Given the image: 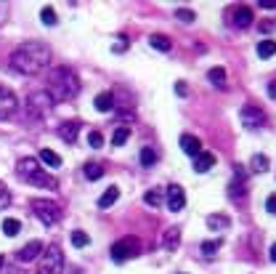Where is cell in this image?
I'll return each instance as SVG.
<instances>
[{"label": "cell", "instance_id": "25", "mask_svg": "<svg viewBox=\"0 0 276 274\" xmlns=\"http://www.w3.org/2000/svg\"><path fill=\"white\" fill-rule=\"evenodd\" d=\"M104 176V165L101 162H88L85 165V178L88 181H96V178H101Z\"/></svg>", "mask_w": 276, "mask_h": 274}, {"label": "cell", "instance_id": "35", "mask_svg": "<svg viewBox=\"0 0 276 274\" xmlns=\"http://www.w3.org/2000/svg\"><path fill=\"white\" fill-rule=\"evenodd\" d=\"M8 205H11V192L3 181H0V208H8Z\"/></svg>", "mask_w": 276, "mask_h": 274}, {"label": "cell", "instance_id": "3", "mask_svg": "<svg viewBox=\"0 0 276 274\" xmlns=\"http://www.w3.org/2000/svg\"><path fill=\"white\" fill-rule=\"evenodd\" d=\"M16 176L22 181H27V184H32V187H43V189H58V178L51 176V173H45V168L37 162V157H24L16 162Z\"/></svg>", "mask_w": 276, "mask_h": 274}, {"label": "cell", "instance_id": "16", "mask_svg": "<svg viewBox=\"0 0 276 274\" xmlns=\"http://www.w3.org/2000/svg\"><path fill=\"white\" fill-rule=\"evenodd\" d=\"M212 165H215V155H212V152H202L199 157H194V171L196 173H207Z\"/></svg>", "mask_w": 276, "mask_h": 274}, {"label": "cell", "instance_id": "21", "mask_svg": "<svg viewBox=\"0 0 276 274\" xmlns=\"http://www.w3.org/2000/svg\"><path fill=\"white\" fill-rule=\"evenodd\" d=\"M273 53H276V40L266 38V40L258 43V56H260V59H271Z\"/></svg>", "mask_w": 276, "mask_h": 274}, {"label": "cell", "instance_id": "42", "mask_svg": "<svg viewBox=\"0 0 276 274\" xmlns=\"http://www.w3.org/2000/svg\"><path fill=\"white\" fill-rule=\"evenodd\" d=\"M268 96H271V99H276V83H271V85H268Z\"/></svg>", "mask_w": 276, "mask_h": 274}, {"label": "cell", "instance_id": "26", "mask_svg": "<svg viewBox=\"0 0 276 274\" xmlns=\"http://www.w3.org/2000/svg\"><path fill=\"white\" fill-rule=\"evenodd\" d=\"M223 245V240H207V242H202V255L205 258H212L218 253V248Z\"/></svg>", "mask_w": 276, "mask_h": 274}, {"label": "cell", "instance_id": "6", "mask_svg": "<svg viewBox=\"0 0 276 274\" xmlns=\"http://www.w3.org/2000/svg\"><path fill=\"white\" fill-rule=\"evenodd\" d=\"M53 99H51V94L48 90H35V94H29V99H27V112L32 115L35 120H40V117H45L51 109H53Z\"/></svg>", "mask_w": 276, "mask_h": 274}, {"label": "cell", "instance_id": "32", "mask_svg": "<svg viewBox=\"0 0 276 274\" xmlns=\"http://www.w3.org/2000/svg\"><path fill=\"white\" fill-rule=\"evenodd\" d=\"M40 19H43V24H48V27H53V24L58 22V16H56V11H53L51 6H45V8L40 11Z\"/></svg>", "mask_w": 276, "mask_h": 274}, {"label": "cell", "instance_id": "19", "mask_svg": "<svg viewBox=\"0 0 276 274\" xmlns=\"http://www.w3.org/2000/svg\"><path fill=\"white\" fill-rule=\"evenodd\" d=\"M37 162L48 165V168H58V165H61V157L56 155L53 149H40V155H37Z\"/></svg>", "mask_w": 276, "mask_h": 274}, {"label": "cell", "instance_id": "8", "mask_svg": "<svg viewBox=\"0 0 276 274\" xmlns=\"http://www.w3.org/2000/svg\"><path fill=\"white\" fill-rule=\"evenodd\" d=\"M239 117H242V125L247 128V131H260V128L266 125V112L260 109L258 104H244Z\"/></svg>", "mask_w": 276, "mask_h": 274}, {"label": "cell", "instance_id": "37", "mask_svg": "<svg viewBox=\"0 0 276 274\" xmlns=\"http://www.w3.org/2000/svg\"><path fill=\"white\" fill-rule=\"evenodd\" d=\"M266 210L271 213V216H276V192L268 194V200H266Z\"/></svg>", "mask_w": 276, "mask_h": 274}, {"label": "cell", "instance_id": "1", "mask_svg": "<svg viewBox=\"0 0 276 274\" xmlns=\"http://www.w3.org/2000/svg\"><path fill=\"white\" fill-rule=\"evenodd\" d=\"M11 69L19 75H40L45 67L51 64V48L45 43L37 40H27L16 45V51L11 53Z\"/></svg>", "mask_w": 276, "mask_h": 274}, {"label": "cell", "instance_id": "33", "mask_svg": "<svg viewBox=\"0 0 276 274\" xmlns=\"http://www.w3.org/2000/svg\"><path fill=\"white\" fill-rule=\"evenodd\" d=\"M88 242H90V237H88L85 232H80V229L72 232V245H74V248H85Z\"/></svg>", "mask_w": 276, "mask_h": 274}, {"label": "cell", "instance_id": "28", "mask_svg": "<svg viewBox=\"0 0 276 274\" xmlns=\"http://www.w3.org/2000/svg\"><path fill=\"white\" fill-rule=\"evenodd\" d=\"M128 139H130V128L122 125V128H117V131H114V136H112V144H114V147H122Z\"/></svg>", "mask_w": 276, "mask_h": 274}, {"label": "cell", "instance_id": "10", "mask_svg": "<svg viewBox=\"0 0 276 274\" xmlns=\"http://www.w3.org/2000/svg\"><path fill=\"white\" fill-rule=\"evenodd\" d=\"M165 203H167V210H173V213H178V210L186 208V192H183V187H178V184H170V187H167Z\"/></svg>", "mask_w": 276, "mask_h": 274}, {"label": "cell", "instance_id": "7", "mask_svg": "<svg viewBox=\"0 0 276 274\" xmlns=\"http://www.w3.org/2000/svg\"><path fill=\"white\" fill-rule=\"evenodd\" d=\"M32 213L45 226H53L61 221V208L58 203H51V200H32Z\"/></svg>", "mask_w": 276, "mask_h": 274}, {"label": "cell", "instance_id": "40", "mask_svg": "<svg viewBox=\"0 0 276 274\" xmlns=\"http://www.w3.org/2000/svg\"><path fill=\"white\" fill-rule=\"evenodd\" d=\"M260 8H268V11H273V8H276V0H263V3H260Z\"/></svg>", "mask_w": 276, "mask_h": 274}, {"label": "cell", "instance_id": "27", "mask_svg": "<svg viewBox=\"0 0 276 274\" xmlns=\"http://www.w3.org/2000/svg\"><path fill=\"white\" fill-rule=\"evenodd\" d=\"M154 162H157V152L151 147H144L141 149V165H144V168H151Z\"/></svg>", "mask_w": 276, "mask_h": 274}, {"label": "cell", "instance_id": "30", "mask_svg": "<svg viewBox=\"0 0 276 274\" xmlns=\"http://www.w3.org/2000/svg\"><path fill=\"white\" fill-rule=\"evenodd\" d=\"M144 203L151 205V208H157V205L162 203V192H160V189H149V192L144 194Z\"/></svg>", "mask_w": 276, "mask_h": 274}, {"label": "cell", "instance_id": "20", "mask_svg": "<svg viewBox=\"0 0 276 274\" xmlns=\"http://www.w3.org/2000/svg\"><path fill=\"white\" fill-rule=\"evenodd\" d=\"M207 80L215 85V88H226L228 83H226V69L223 67H212L210 72H207Z\"/></svg>", "mask_w": 276, "mask_h": 274}, {"label": "cell", "instance_id": "44", "mask_svg": "<svg viewBox=\"0 0 276 274\" xmlns=\"http://www.w3.org/2000/svg\"><path fill=\"white\" fill-rule=\"evenodd\" d=\"M3 266H6V258H3V255H0V271H3Z\"/></svg>", "mask_w": 276, "mask_h": 274}, {"label": "cell", "instance_id": "11", "mask_svg": "<svg viewBox=\"0 0 276 274\" xmlns=\"http://www.w3.org/2000/svg\"><path fill=\"white\" fill-rule=\"evenodd\" d=\"M247 194V176H244V168H234V181H231V189H228V197H236V200H244Z\"/></svg>", "mask_w": 276, "mask_h": 274}, {"label": "cell", "instance_id": "5", "mask_svg": "<svg viewBox=\"0 0 276 274\" xmlns=\"http://www.w3.org/2000/svg\"><path fill=\"white\" fill-rule=\"evenodd\" d=\"M37 274H64V253H61L58 245L43 248L40 264H37Z\"/></svg>", "mask_w": 276, "mask_h": 274}, {"label": "cell", "instance_id": "12", "mask_svg": "<svg viewBox=\"0 0 276 274\" xmlns=\"http://www.w3.org/2000/svg\"><path fill=\"white\" fill-rule=\"evenodd\" d=\"M181 149L186 152L189 157H199V155L205 152V149H202V141H199L196 136H191V133H183V136H181Z\"/></svg>", "mask_w": 276, "mask_h": 274}, {"label": "cell", "instance_id": "43", "mask_svg": "<svg viewBox=\"0 0 276 274\" xmlns=\"http://www.w3.org/2000/svg\"><path fill=\"white\" fill-rule=\"evenodd\" d=\"M271 261L276 264V242H273V245H271Z\"/></svg>", "mask_w": 276, "mask_h": 274}, {"label": "cell", "instance_id": "24", "mask_svg": "<svg viewBox=\"0 0 276 274\" xmlns=\"http://www.w3.org/2000/svg\"><path fill=\"white\" fill-rule=\"evenodd\" d=\"M228 224H231V221H228V216H223V213H215V216H207V226H210V229H226Z\"/></svg>", "mask_w": 276, "mask_h": 274}, {"label": "cell", "instance_id": "14", "mask_svg": "<svg viewBox=\"0 0 276 274\" xmlns=\"http://www.w3.org/2000/svg\"><path fill=\"white\" fill-rule=\"evenodd\" d=\"M80 128H83L80 120H69V123L58 125V136H61V139H64L67 144H74V141H77V133H80Z\"/></svg>", "mask_w": 276, "mask_h": 274}, {"label": "cell", "instance_id": "17", "mask_svg": "<svg viewBox=\"0 0 276 274\" xmlns=\"http://www.w3.org/2000/svg\"><path fill=\"white\" fill-rule=\"evenodd\" d=\"M234 24H236L239 29H247V27L252 24V8H250V6H239L236 13H234Z\"/></svg>", "mask_w": 276, "mask_h": 274}, {"label": "cell", "instance_id": "45", "mask_svg": "<svg viewBox=\"0 0 276 274\" xmlns=\"http://www.w3.org/2000/svg\"><path fill=\"white\" fill-rule=\"evenodd\" d=\"M178 274H183V271H178Z\"/></svg>", "mask_w": 276, "mask_h": 274}, {"label": "cell", "instance_id": "34", "mask_svg": "<svg viewBox=\"0 0 276 274\" xmlns=\"http://www.w3.org/2000/svg\"><path fill=\"white\" fill-rule=\"evenodd\" d=\"M88 144L93 147V149H101V147H104V136H101L98 131H90V133H88Z\"/></svg>", "mask_w": 276, "mask_h": 274}, {"label": "cell", "instance_id": "4", "mask_svg": "<svg viewBox=\"0 0 276 274\" xmlns=\"http://www.w3.org/2000/svg\"><path fill=\"white\" fill-rule=\"evenodd\" d=\"M141 240L138 237H133V234H125V237H120L114 245H112V261L114 264H125V261H130V258H138L141 255Z\"/></svg>", "mask_w": 276, "mask_h": 274}, {"label": "cell", "instance_id": "39", "mask_svg": "<svg viewBox=\"0 0 276 274\" xmlns=\"http://www.w3.org/2000/svg\"><path fill=\"white\" fill-rule=\"evenodd\" d=\"M6 16H8V6H3V3H0V27L6 24Z\"/></svg>", "mask_w": 276, "mask_h": 274}, {"label": "cell", "instance_id": "2", "mask_svg": "<svg viewBox=\"0 0 276 274\" xmlns=\"http://www.w3.org/2000/svg\"><path fill=\"white\" fill-rule=\"evenodd\" d=\"M48 94L53 101H72L74 96L80 94V78L72 67L61 64L53 67L48 75Z\"/></svg>", "mask_w": 276, "mask_h": 274}, {"label": "cell", "instance_id": "22", "mask_svg": "<svg viewBox=\"0 0 276 274\" xmlns=\"http://www.w3.org/2000/svg\"><path fill=\"white\" fill-rule=\"evenodd\" d=\"M149 45H151V48H157V51H170V45H173V40L170 38H167V35H151L149 38Z\"/></svg>", "mask_w": 276, "mask_h": 274}, {"label": "cell", "instance_id": "13", "mask_svg": "<svg viewBox=\"0 0 276 274\" xmlns=\"http://www.w3.org/2000/svg\"><path fill=\"white\" fill-rule=\"evenodd\" d=\"M40 253H43V242L40 240H32V242H27V245L16 253V258L22 264H27V261H35V258H40Z\"/></svg>", "mask_w": 276, "mask_h": 274}, {"label": "cell", "instance_id": "41", "mask_svg": "<svg viewBox=\"0 0 276 274\" xmlns=\"http://www.w3.org/2000/svg\"><path fill=\"white\" fill-rule=\"evenodd\" d=\"M175 90H178V96H186V90H189V88H186V83H178V85H175Z\"/></svg>", "mask_w": 276, "mask_h": 274}, {"label": "cell", "instance_id": "29", "mask_svg": "<svg viewBox=\"0 0 276 274\" xmlns=\"http://www.w3.org/2000/svg\"><path fill=\"white\" fill-rule=\"evenodd\" d=\"M250 165H252L255 173H266V171H268V157H266V155H255Z\"/></svg>", "mask_w": 276, "mask_h": 274}, {"label": "cell", "instance_id": "9", "mask_svg": "<svg viewBox=\"0 0 276 274\" xmlns=\"http://www.w3.org/2000/svg\"><path fill=\"white\" fill-rule=\"evenodd\" d=\"M16 109H19V99H16V94H13L8 85L0 83V120L16 115Z\"/></svg>", "mask_w": 276, "mask_h": 274}, {"label": "cell", "instance_id": "18", "mask_svg": "<svg viewBox=\"0 0 276 274\" xmlns=\"http://www.w3.org/2000/svg\"><path fill=\"white\" fill-rule=\"evenodd\" d=\"M117 197H120V189H117V187H109V189H106V192L98 197V208H101V210H109V208L117 203Z\"/></svg>", "mask_w": 276, "mask_h": 274}, {"label": "cell", "instance_id": "36", "mask_svg": "<svg viewBox=\"0 0 276 274\" xmlns=\"http://www.w3.org/2000/svg\"><path fill=\"white\" fill-rule=\"evenodd\" d=\"M175 16H178L181 22H194V19H196V13H194V11H189V8H178V11H175Z\"/></svg>", "mask_w": 276, "mask_h": 274}, {"label": "cell", "instance_id": "38", "mask_svg": "<svg viewBox=\"0 0 276 274\" xmlns=\"http://www.w3.org/2000/svg\"><path fill=\"white\" fill-rule=\"evenodd\" d=\"M120 40L114 43V51H122V48H125V45H128V40H125V35H117Z\"/></svg>", "mask_w": 276, "mask_h": 274}, {"label": "cell", "instance_id": "15", "mask_svg": "<svg viewBox=\"0 0 276 274\" xmlns=\"http://www.w3.org/2000/svg\"><path fill=\"white\" fill-rule=\"evenodd\" d=\"M181 245V226H170L165 234H162V248L165 250H175Z\"/></svg>", "mask_w": 276, "mask_h": 274}, {"label": "cell", "instance_id": "31", "mask_svg": "<svg viewBox=\"0 0 276 274\" xmlns=\"http://www.w3.org/2000/svg\"><path fill=\"white\" fill-rule=\"evenodd\" d=\"M19 229H22V224H19L16 218H6V221H3V232H6L8 237H16Z\"/></svg>", "mask_w": 276, "mask_h": 274}, {"label": "cell", "instance_id": "23", "mask_svg": "<svg viewBox=\"0 0 276 274\" xmlns=\"http://www.w3.org/2000/svg\"><path fill=\"white\" fill-rule=\"evenodd\" d=\"M96 109H98V112H109V109H114V96L106 94V90H104V94H98V96H96Z\"/></svg>", "mask_w": 276, "mask_h": 274}]
</instances>
